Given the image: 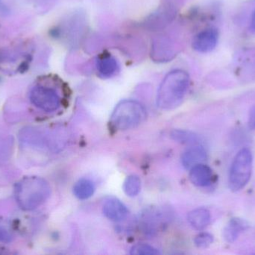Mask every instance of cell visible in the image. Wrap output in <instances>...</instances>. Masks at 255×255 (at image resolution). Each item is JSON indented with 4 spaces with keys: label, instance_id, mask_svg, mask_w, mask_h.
Wrapping results in <instances>:
<instances>
[{
    "label": "cell",
    "instance_id": "cell-1",
    "mask_svg": "<svg viewBox=\"0 0 255 255\" xmlns=\"http://www.w3.org/2000/svg\"><path fill=\"white\" fill-rule=\"evenodd\" d=\"M190 85L188 73L181 69L168 73L159 86L157 105L163 110L175 109L184 100Z\"/></svg>",
    "mask_w": 255,
    "mask_h": 255
},
{
    "label": "cell",
    "instance_id": "cell-2",
    "mask_svg": "<svg viewBox=\"0 0 255 255\" xmlns=\"http://www.w3.org/2000/svg\"><path fill=\"white\" fill-rule=\"evenodd\" d=\"M50 194L49 183L39 177L24 178L15 187V199L24 211H33L39 208L49 199Z\"/></svg>",
    "mask_w": 255,
    "mask_h": 255
},
{
    "label": "cell",
    "instance_id": "cell-3",
    "mask_svg": "<svg viewBox=\"0 0 255 255\" xmlns=\"http://www.w3.org/2000/svg\"><path fill=\"white\" fill-rule=\"evenodd\" d=\"M145 118V110L139 102L125 100L120 102L111 118V122L115 128L127 130L139 125Z\"/></svg>",
    "mask_w": 255,
    "mask_h": 255
},
{
    "label": "cell",
    "instance_id": "cell-4",
    "mask_svg": "<svg viewBox=\"0 0 255 255\" xmlns=\"http://www.w3.org/2000/svg\"><path fill=\"white\" fill-rule=\"evenodd\" d=\"M253 157L248 148L241 150L234 159L229 173V187L233 192L244 189L251 178Z\"/></svg>",
    "mask_w": 255,
    "mask_h": 255
},
{
    "label": "cell",
    "instance_id": "cell-5",
    "mask_svg": "<svg viewBox=\"0 0 255 255\" xmlns=\"http://www.w3.org/2000/svg\"><path fill=\"white\" fill-rule=\"evenodd\" d=\"M29 98L36 107L45 112H54L61 106V98L58 93L49 87H34L30 92Z\"/></svg>",
    "mask_w": 255,
    "mask_h": 255
},
{
    "label": "cell",
    "instance_id": "cell-6",
    "mask_svg": "<svg viewBox=\"0 0 255 255\" xmlns=\"http://www.w3.org/2000/svg\"><path fill=\"white\" fill-rule=\"evenodd\" d=\"M219 31L215 28H207L198 33L193 40V49L202 53L211 52L215 49L219 41Z\"/></svg>",
    "mask_w": 255,
    "mask_h": 255
},
{
    "label": "cell",
    "instance_id": "cell-7",
    "mask_svg": "<svg viewBox=\"0 0 255 255\" xmlns=\"http://www.w3.org/2000/svg\"><path fill=\"white\" fill-rule=\"evenodd\" d=\"M128 209L126 205L118 199L112 198L105 202L103 214L109 220L119 222L127 217Z\"/></svg>",
    "mask_w": 255,
    "mask_h": 255
},
{
    "label": "cell",
    "instance_id": "cell-8",
    "mask_svg": "<svg viewBox=\"0 0 255 255\" xmlns=\"http://www.w3.org/2000/svg\"><path fill=\"white\" fill-rule=\"evenodd\" d=\"M99 75L105 79L113 77L120 70V64L115 57L111 54L101 55L97 61Z\"/></svg>",
    "mask_w": 255,
    "mask_h": 255
},
{
    "label": "cell",
    "instance_id": "cell-9",
    "mask_svg": "<svg viewBox=\"0 0 255 255\" xmlns=\"http://www.w3.org/2000/svg\"><path fill=\"white\" fill-rule=\"evenodd\" d=\"M208 158L206 151L200 145L191 147L181 157V163L185 169H191L196 165L203 163Z\"/></svg>",
    "mask_w": 255,
    "mask_h": 255
},
{
    "label": "cell",
    "instance_id": "cell-10",
    "mask_svg": "<svg viewBox=\"0 0 255 255\" xmlns=\"http://www.w3.org/2000/svg\"><path fill=\"white\" fill-rule=\"evenodd\" d=\"M213 172L211 168L201 163L190 169V180L193 185L204 187L210 185L212 181Z\"/></svg>",
    "mask_w": 255,
    "mask_h": 255
},
{
    "label": "cell",
    "instance_id": "cell-11",
    "mask_svg": "<svg viewBox=\"0 0 255 255\" xmlns=\"http://www.w3.org/2000/svg\"><path fill=\"white\" fill-rule=\"evenodd\" d=\"M248 228L249 224L246 220L240 218L232 219L225 228L223 236L226 241L233 244Z\"/></svg>",
    "mask_w": 255,
    "mask_h": 255
},
{
    "label": "cell",
    "instance_id": "cell-12",
    "mask_svg": "<svg viewBox=\"0 0 255 255\" xmlns=\"http://www.w3.org/2000/svg\"><path fill=\"white\" fill-rule=\"evenodd\" d=\"M187 220L193 229L198 231L204 230L211 223V213L205 208H197L189 213Z\"/></svg>",
    "mask_w": 255,
    "mask_h": 255
},
{
    "label": "cell",
    "instance_id": "cell-13",
    "mask_svg": "<svg viewBox=\"0 0 255 255\" xmlns=\"http://www.w3.org/2000/svg\"><path fill=\"white\" fill-rule=\"evenodd\" d=\"M95 187L94 183L88 179H82L76 183L73 188L76 197L81 200L89 199L94 195Z\"/></svg>",
    "mask_w": 255,
    "mask_h": 255
},
{
    "label": "cell",
    "instance_id": "cell-14",
    "mask_svg": "<svg viewBox=\"0 0 255 255\" xmlns=\"http://www.w3.org/2000/svg\"><path fill=\"white\" fill-rule=\"evenodd\" d=\"M141 181L136 175L128 177L124 184V190L127 196L134 197L140 191Z\"/></svg>",
    "mask_w": 255,
    "mask_h": 255
},
{
    "label": "cell",
    "instance_id": "cell-15",
    "mask_svg": "<svg viewBox=\"0 0 255 255\" xmlns=\"http://www.w3.org/2000/svg\"><path fill=\"white\" fill-rule=\"evenodd\" d=\"M130 254L132 255H156L160 254L154 247L146 244H136L130 250Z\"/></svg>",
    "mask_w": 255,
    "mask_h": 255
},
{
    "label": "cell",
    "instance_id": "cell-16",
    "mask_svg": "<svg viewBox=\"0 0 255 255\" xmlns=\"http://www.w3.org/2000/svg\"><path fill=\"white\" fill-rule=\"evenodd\" d=\"M214 237L208 233H201L196 237L194 240L195 245L198 248H208L214 243Z\"/></svg>",
    "mask_w": 255,
    "mask_h": 255
},
{
    "label": "cell",
    "instance_id": "cell-17",
    "mask_svg": "<svg viewBox=\"0 0 255 255\" xmlns=\"http://www.w3.org/2000/svg\"><path fill=\"white\" fill-rule=\"evenodd\" d=\"M175 139L185 143L196 144L199 142V138L193 133H187V132H175L173 135Z\"/></svg>",
    "mask_w": 255,
    "mask_h": 255
},
{
    "label": "cell",
    "instance_id": "cell-18",
    "mask_svg": "<svg viewBox=\"0 0 255 255\" xmlns=\"http://www.w3.org/2000/svg\"><path fill=\"white\" fill-rule=\"evenodd\" d=\"M12 235L5 223L0 221V242L9 243L11 241Z\"/></svg>",
    "mask_w": 255,
    "mask_h": 255
},
{
    "label": "cell",
    "instance_id": "cell-19",
    "mask_svg": "<svg viewBox=\"0 0 255 255\" xmlns=\"http://www.w3.org/2000/svg\"><path fill=\"white\" fill-rule=\"evenodd\" d=\"M249 127L252 130H255V105L251 108L249 115Z\"/></svg>",
    "mask_w": 255,
    "mask_h": 255
},
{
    "label": "cell",
    "instance_id": "cell-20",
    "mask_svg": "<svg viewBox=\"0 0 255 255\" xmlns=\"http://www.w3.org/2000/svg\"><path fill=\"white\" fill-rule=\"evenodd\" d=\"M251 28H253V30H255V10L254 12H253V15H252Z\"/></svg>",
    "mask_w": 255,
    "mask_h": 255
}]
</instances>
